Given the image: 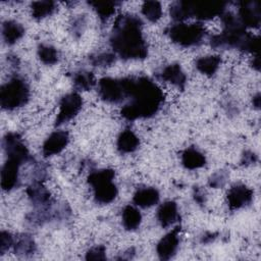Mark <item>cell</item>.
I'll list each match as a JSON object with an SVG mask.
<instances>
[{"label": "cell", "mask_w": 261, "mask_h": 261, "mask_svg": "<svg viewBox=\"0 0 261 261\" xmlns=\"http://www.w3.org/2000/svg\"><path fill=\"white\" fill-rule=\"evenodd\" d=\"M165 34L174 44L189 48L200 45L206 37L207 31L201 22H177L168 27L165 30Z\"/></svg>", "instance_id": "obj_6"}, {"label": "cell", "mask_w": 261, "mask_h": 261, "mask_svg": "<svg viewBox=\"0 0 261 261\" xmlns=\"http://www.w3.org/2000/svg\"><path fill=\"white\" fill-rule=\"evenodd\" d=\"M143 15L151 22L158 21L162 16V6L158 1H145L142 4Z\"/></svg>", "instance_id": "obj_31"}, {"label": "cell", "mask_w": 261, "mask_h": 261, "mask_svg": "<svg viewBox=\"0 0 261 261\" xmlns=\"http://www.w3.org/2000/svg\"><path fill=\"white\" fill-rule=\"evenodd\" d=\"M160 200V194L153 187H143L137 189L133 196V202L141 208H149L156 205Z\"/></svg>", "instance_id": "obj_19"}, {"label": "cell", "mask_w": 261, "mask_h": 261, "mask_svg": "<svg viewBox=\"0 0 261 261\" xmlns=\"http://www.w3.org/2000/svg\"><path fill=\"white\" fill-rule=\"evenodd\" d=\"M179 231L180 225H176L157 243L156 252L160 260L166 261L174 257L179 246Z\"/></svg>", "instance_id": "obj_14"}, {"label": "cell", "mask_w": 261, "mask_h": 261, "mask_svg": "<svg viewBox=\"0 0 261 261\" xmlns=\"http://www.w3.org/2000/svg\"><path fill=\"white\" fill-rule=\"evenodd\" d=\"M85 259L90 260H105L106 259V248L103 245H97L90 248L85 256Z\"/></svg>", "instance_id": "obj_34"}, {"label": "cell", "mask_w": 261, "mask_h": 261, "mask_svg": "<svg viewBox=\"0 0 261 261\" xmlns=\"http://www.w3.org/2000/svg\"><path fill=\"white\" fill-rule=\"evenodd\" d=\"M251 66L256 69V70H259V57H258V54L254 55L251 59Z\"/></svg>", "instance_id": "obj_41"}, {"label": "cell", "mask_w": 261, "mask_h": 261, "mask_svg": "<svg viewBox=\"0 0 261 261\" xmlns=\"http://www.w3.org/2000/svg\"><path fill=\"white\" fill-rule=\"evenodd\" d=\"M22 164L12 159H6L1 169V188L9 192L17 188L19 184V167Z\"/></svg>", "instance_id": "obj_15"}, {"label": "cell", "mask_w": 261, "mask_h": 261, "mask_svg": "<svg viewBox=\"0 0 261 261\" xmlns=\"http://www.w3.org/2000/svg\"><path fill=\"white\" fill-rule=\"evenodd\" d=\"M72 82L74 87L80 91H90L96 85L94 73L85 69L75 71L72 75Z\"/></svg>", "instance_id": "obj_28"}, {"label": "cell", "mask_w": 261, "mask_h": 261, "mask_svg": "<svg viewBox=\"0 0 261 261\" xmlns=\"http://www.w3.org/2000/svg\"><path fill=\"white\" fill-rule=\"evenodd\" d=\"M260 94L257 93L254 97H253V100H252V103H253V106L256 108V109H259L260 108Z\"/></svg>", "instance_id": "obj_42"}, {"label": "cell", "mask_w": 261, "mask_h": 261, "mask_svg": "<svg viewBox=\"0 0 261 261\" xmlns=\"http://www.w3.org/2000/svg\"><path fill=\"white\" fill-rule=\"evenodd\" d=\"M83 106V98L76 92L63 95L59 101V110L54 125L60 126L77 115Z\"/></svg>", "instance_id": "obj_9"}, {"label": "cell", "mask_w": 261, "mask_h": 261, "mask_svg": "<svg viewBox=\"0 0 261 261\" xmlns=\"http://www.w3.org/2000/svg\"><path fill=\"white\" fill-rule=\"evenodd\" d=\"M180 159L182 166L190 170L201 168L206 164L205 155L193 146L188 147L182 151Z\"/></svg>", "instance_id": "obj_22"}, {"label": "cell", "mask_w": 261, "mask_h": 261, "mask_svg": "<svg viewBox=\"0 0 261 261\" xmlns=\"http://www.w3.org/2000/svg\"><path fill=\"white\" fill-rule=\"evenodd\" d=\"M143 24V20L133 13H123L115 18L109 37L115 55L123 60H143L148 56Z\"/></svg>", "instance_id": "obj_2"}, {"label": "cell", "mask_w": 261, "mask_h": 261, "mask_svg": "<svg viewBox=\"0 0 261 261\" xmlns=\"http://www.w3.org/2000/svg\"><path fill=\"white\" fill-rule=\"evenodd\" d=\"M85 25H86V20H85L84 16H80V17L75 18L72 23L73 35H75L76 37H80L83 34Z\"/></svg>", "instance_id": "obj_38"}, {"label": "cell", "mask_w": 261, "mask_h": 261, "mask_svg": "<svg viewBox=\"0 0 261 261\" xmlns=\"http://www.w3.org/2000/svg\"><path fill=\"white\" fill-rule=\"evenodd\" d=\"M229 177V172L226 169H219L212 173L208 178V185L211 188L219 189L224 187Z\"/></svg>", "instance_id": "obj_33"}, {"label": "cell", "mask_w": 261, "mask_h": 261, "mask_svg": "<svg viewBox=\"0 0 261 261\" xmlns=\"http://www.w3.org/2000/svg\"><path fill=\"white\" fill-rule=\"evenodd\" d=\"M135 253H136V251H135V249L134 248H130V249H128L127 251H125L123 254H122V256L121 257H118L117 259H132L134 256H135Z\"/></svg>", "instance_id": "obj_40"}, {"label": "cell", "mask_w": 261, "mask_h": 261, "mask_svg": "<svg viewBox=\"0 0 261 261\" xmlns=\"http://www.w3.org/2000/svg\"><path fill=\"white\" fill-rule=\"evenodd\" d=\"M216 238H217V233H214V232H206V233H204V236L201 238V242H202L203 244H209V243L213 242Z\"/></svg>", "instance_id": "obj_39"}, {"label": "cell", "mask_w": 261, "mask_h": 261, "mask_svg": "<svg viewBox=\"0 0 261 261\" xmlns=\"http://www.w3.org/2000/svg\"><path fill=\"white\" fill-rule=\"evenodd\" d=\"M170 17L178 22L192 17L191 1H175L172 2L169 7Z\"/></svg>", "instance_id": "obj_27"}, {"label": "cell", "mask_w": 261, "mask_h": 261, "mask_svg": "<svg viewBox=\"0 0 261 261\" xmlns=\"http://www.w3.org/2000/svg\"><path fill=\"white\" fill-rule=\"evenodd\" d=\"M27 195L35 210H47L53 207L54 200L43 181L33 180L27 188Z\"/></svg>", "instance_id": "obj_10"}, {"label": "cell", "mask_w": 261, "mask_h": 261, "mask_svg": "<svg viewBox=\"0 0 261 261\" xmlns=\"http://www.w3.org/2000/svg\"><path fill=\"white\" fill-rule=\"evenodd\" d=\"M226 4V2L222 1L191 2L192 17L199 20H209L215 16H220L225 11Z\"/></svg>", "instance_id": "obj_12"}, {"label": "cell", "mask_w": 261, "mask_h": 261, "mask_svg": "<svg viewBox=\"0 0 261 261\" xmlns=\"http://www.w3.org/2000/svg\"><path fill=\"white\" fill-rule=\"evenodd\" d=\"M221 61L219 55H206L198 58L195 62V66L201 73L211 76L218 70Z\"/></svg>", "instance_id": "obj_25"}, {"label": "cell", "mask_w": 261, "mask_h": 261, "mask_svg": "<svg viewBox=\"0 0 261 261\" xmlns=\"http://www.w3.org/2000/svg\"><path fill=\"white\" fill-rule=\"evenodd\" d=\"M88 4L93 7L101 21L107 20L112 14H114L116 7L120 4L117 1H89Z\"/></svg>", "instance_id": "obj_29"}, {"label": "cell", "mask_w": 261, "mask_h": 261, "mask_svg": "<svg viewBox=\"0 0 261 261\" xmlns=\"http://www.w3.org/2000/svg\"><path fill=\"white\" fill-rule=\"evenodd\" d=\"M31 96L30 86L22 77H10L0 89V105L4 110H14L24 106Z\"/></svg>", "instance_id": "obj_5"}, {"label": "cell", "mask_w": 261, "mask_h": 261, "mask_svg": "<svg viewBox=\"0 0 261 261\" xmlns=\"http://www.w3.org/2000/svg\"><path fill=\"white\" fill-rule=\"evenodd\" d=\"M140 146L139 137L130 129L125 128L117 137L116 148L121 154H128L135 152Z\"/></svg>", "instance_id": "obj_21"}, {"label": "cell", "mask_w": 261, "mask_h": 261, "mask_svg": "<svg viewBox=\"0 0 261 261\" xmlns=\"http://www.w3.org/2000/svg\"><path fill=\"white\" fill-rule=\"evenodd\" d=\"M69 142V135L65 130H55L44 141L42 152L45 157L59 154Z\"/></svg>", "instance_id": "obj_17"}, {"label": "cell", "mask_w": 261, "mask_h": 261, "mask_svg": "<svg viewBox=\"0 0 261 261\" xmlns=\"http://www.w3.org/2000/svg\"><path fill=\"white\" fill-rule=\"evenodd\" d=\"M142 222V214L138 208L133 205H126L121 212V223L122 226L128 230L133 231L139 228Z\"/></svg>", "instance_id": "obj_24"}, {"label": "cell", "mask_w": 261, "mask_h": 261, "mask_svg": "<svg viewBox=\"0 0 261 261\" xmlns=\"http://www.w3.org/2000/svg\"><path fill=\"white\" fill-rule=\"evenodd\" d=\"M115 171L111 168L93 170L87 177L88 184L92 187L94 199L99 204H109L115 200L118 194L116 184L113 181Z\"/></svg>", "instance_id": "obj_4"}, {"label": "cell", "mask_w": 261, "mask_h": 261, "mask_svg": "<svg viewBox=\"0 0 261 261\" xmlns=\"http://www.w3.org/2000/svg\"><path fill=\"white\" fill-rule=\"evenodd\" d=\"M193 198H194L195 202L199 205H204L207 200L205 191L200 187H195L193 189Z\"/></svg>", "instance_id": "obj_37"}, {"label": "cell", "mask_w": 261, "mask_h": 261, "mask_svg": "<svg viewBox=\"0 0 261 261\" xmlns=\"http://www.w3.org/2000/svg\"><path fill=\"white\" fill-rule=\"evenodd\" d=\"M12 248L15 255L23 258L33 256L37 251L36 242L29 233H21L14 237V244Z\"/></svg>", "instance_id": "obj_20"}, {"label": "cell", "mask_w": 261, "mask_h": 261, "mask_svg": "<svg viewBox=\"0 0 261 261\" xmlns=\"http://www.w3.org/2000/svg\"><path fill=\"white\" fill-rule=\"evenodd\" d=\"M2 38L7 45L15 44L24 35V28L16 20L7 19L2 23Z\"/></svg>", "instance_id": "obj_23"}, {"label": "cell", "mask_w": 261, "mask_h": 261, "mask_svg": "<svg viewBox=\"0 0 261 261\" xmlns=\"http://www.w3.org/2000/svg\"><path fill=\"white\" fill-rule=\"evenodd\" d=\"M98 94L100 98L110 104H119L126 99L123 80L104 76L98 82Z\"/></svg>", "instance_id": "obj_8"}, {"label": "cell", "mask_w": 261, "mask_h": 261, "mask_svg": "<svg viewBox=\"0 0 261 261\" xmlns=\"http://www.w3.org/2000/svg\"><path fill=\"white\" fill-rule=\"evenodd\" d=\"M127 103L120 109V115L129 121L154 116L164 102L160 87L149 76L122 77Z\"/></svg>", "instance_id": "obj_1"}, {"label": "cell", "mask_w": 261, "mask_h": 261, "mask_svg": "<svg viewBox=\"0 0 261 261\" xmlns=\"http://www.w3.org/2000/svg\"><path fill=\"white\" fill-rule=\"evenodd\" d=\"M258 160V156L256 155L255 152L251 151V150H247L243 153L242 155V159H241V163L245 166L247 165H251L256 163Z\"/></svg>", "instance_id": "obj_36"}, {"label": "cell", "mask_w": 261, "mask_h": 261, "mask_svg": "<svg viewBox=\"0 0 261 261\" xmlns=\"http://www.w3.org/2000/svg\"><path fill=\"white\" fill-rule=\"evenodd\" d=\"M239 20L245 28L258 29L261 23V8L258 1L246 0L238 2Z\"/></svg>", "instance_id": "obj_11"}, {"label": "cell", "mask_w": 261, "mask_h": 261, "mask_svg": "<svg viewBox=\"0 0 261 261\" xmlns=\"http://www.w3.org/2000/svg\"><path fill=\"white\" fill-rule=\"evenodd\" d=\"M2 146L8 159L18 161L21 164L34 161V158L30 154L22 138L17 133H6L2 139Z\"/></svg>", "instance_id": "obj_7"}, {"label": "cell", "mask_w": 261, "mask_h": 261, "mask_svg": "<svg viewBox=\"0 0 261 261\" xmlns=\"http://www.w3.org/2000/svg\"><path fill=\"white\" fill-rule=\"evenodd\" d=\"M14 237L6 230H2L0 232V254L4 255L6 251L13 247Z\"/></svg>", "instance_id": "obj_35"}, {"label": "cell", "mask_w": 261, "mask_h": 261, "mask_svg": "<svg viewBox=\"0 0 261 261\" xmlns=\"http://www.w3.org/2000/svg\"><path fill=\"white\" fill-rule=\"evenodd\" d=\"M156 217L159 224L163 228H167L174 224L179 218L176 202L173 200H167L163 202L157 210Z\"/></svg>", "instance_id": "obj_18"}, {"label": "cell", "mask_w": 261, "mask_h": 261, "mask_svg": "<svg viewBox=\"0 0 261 261\" xmlns=\"http://www.w3.org/2000/svg\"><path fill=\"white\" fill-rule=\"evenodd\" d=\"M223 30L221 33L210 37V46L214 49H239L242 50L249 34L241 23L238 16L231 11H224L221 15Z\"/></svg>", "instance_id": "obj_3"}, {"label": "cell", "mask_w": 261, "mask_h": 261, "mask_svg": "<svg viewBox=\"0 0 261 261\" xmlns=\"http://www.w3.org/2000/svg\"><path fill=\"white\" fill-rule=\"evenodd\" d=\"M254 197V192L252 189L244 184L233 185L226 194L227 205L230 210L242 209L249 204H251Z\"/></svg>", "instance_id": "obj_13"}, {"label": "cell", "mask_w": 261, "mask_h": 261, "mask_svg": "<svg viewBox=\"0 0 261 261\" xmlns=\"http://www.w3.org/2000/svg\"><path fill=\"white\" fill-rule=\"evenodd\" d=\"M116 60V55L112 52H99L89 56V61L93 66L108 67Z\"/></svg>", "instance_id": "obj_32"}, {"label": "cell", "mask_w": 261, "mask_h": 261, "mask_svg": "<svg viewBox=\"0 0 261 261\" xmlns=\"http://www.w3.org/2000/svg\"><path fill=\"white\" fill-rule=\"evenodd\" d=\"M158 80L167 82L179 90H184L187 84V75L179 63H170L156 73Z\"/></svg>", "instance_id": "obj_16"}, {"label": "cell", "mask_w": 261, "mask_h": 261, "mask_svg": "<svg viewBox=\"0 0 261 261\" xmlns=\"http://www.w3.org/2000/svg\"><path fill=\"white\" fill-rule=\"evenodd\" d=\"M57 4L54 1L43 0V1H34L31 3V12L32 16L35 19H43L47 16H50L55 12Z\"/></svg>", "instance_id": "obj_26"}, {"label": "cell", "mask_w": 261, "mask_h": 261, "mask_svg": "<svg viewBox=\"0 0 261 261\" xmlns=\"http://www.w3.org/2000/svg\"><path fill=\"white\" fill-rule=\"evenodd\" d=\"M37 55L39 59L46 65H53L57 63L59 59L57 49L54 46L46 43H42L38 46Z\"/></svg>", "instance_id": "obj_30"}]
</instances>
